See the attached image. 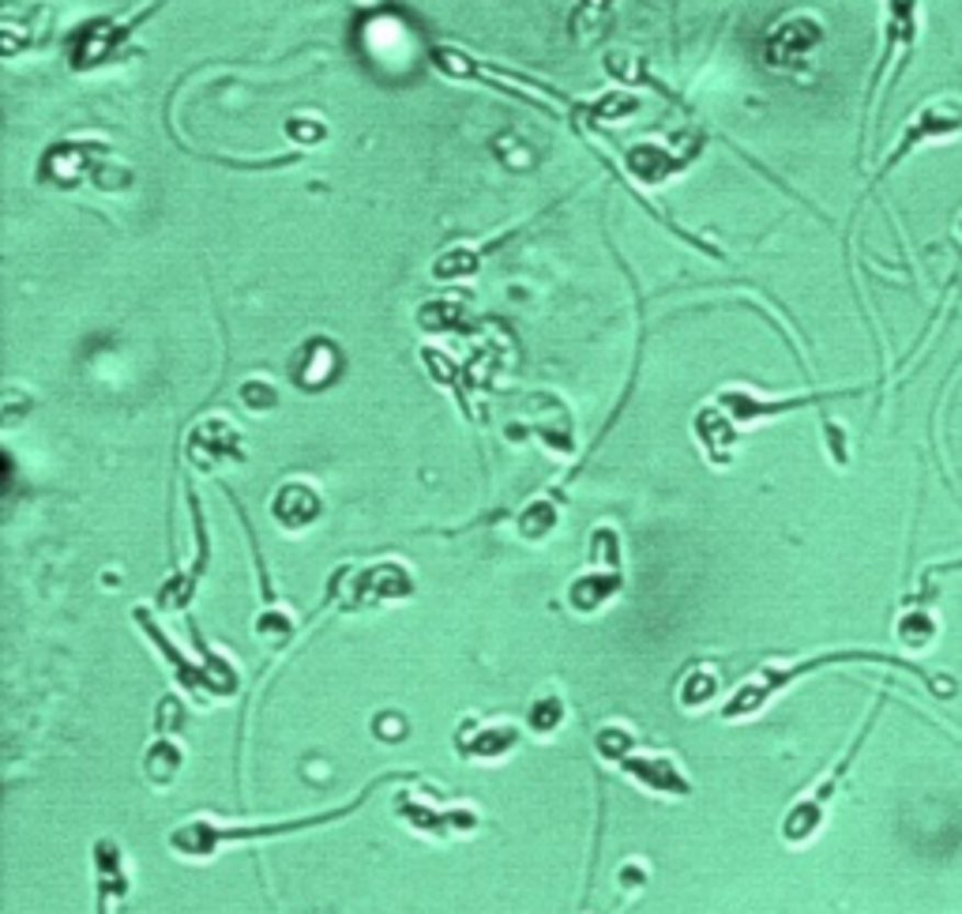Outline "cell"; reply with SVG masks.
Returning <instances> with one entry per match:
<instances>
[{"label": "cell", "instance_id": "cell-1", "mask_svg": "<svg viewBox=\"0 0 962 914\" xmlns=\"http://www.w3.org/2000/svg\"><path fill=\"white\" fill-rule=\"evenodd\" d=\"M184 452H189L192 467H200V471H218V467H226V463H241L245 460L241 433H237L226 418L200 421V426L189 433Z\"/></svg>", "mask_w": 962, "mask_h": 914}, {"label": "cell", "instance_id": "cell-2", "mask_svg": "<svg viewBox=\"0 0 962 914\" xmlns=\"http://www.w3.org/2000/svg\"><path fill=\"white\" fill-rule=\"evenodd\" d=\"M105 155L102 144H57L42 155L38 162V178L49 184H60V189H72L76 181L83 178H99L102 162L99 158Z\"/></svg>", "mask_w": 962, "mask_h": 914}, {"label": "cell", "instance_id": "cell-3", "mask_svg": "<svg viewBox=\"0 0 962 914\" xmlns=\"http://www.w3.org/2000/svg\"><path fill=\"white\" fill-rule=\"evenodd\" d=\"M519 745V731L505 719H471L463 723V731L455 737V749L463 760H482V764H497L505 760L508 753H516Z\"/></svg>", "mask_w": 962, "mask_h": 914}, {"label": "cell", "instance_id": "cell-4", "mask_svg": "<svg viewBox=\"0 0 962 914\" xmlns=\"http://www.w3.org/2000/svg\"><path fill=\"white\" fill-rule=\"evenodd\" d=\"M616 768H621L640 790H647V794H666V798L692 794V779H684V771L677 768V760L661 757V753H632V757L621 760Z\"/></svg>", "mask_w": 962, "mask_h": 914}, {"label": "cell", "instance_id": "cell-5", "mask_svg": "<svg viewBox=\"0 0 962 914\" xmlns=\"http://www.w3.org/2000/svg\"><path fill=\"white\" fill-rule=\"evenodd\" d=\"M414 591L410 573L399 561H384V565L361 568L354 584V602L350 606H381V602H399Z\"/></svg>", "mask_w": 962, "mask_h": 914}, {"label": "cell", "instance_id": "cell-6", "mask_svg": "<svg viewBox=\"0 0 962 914\" xmlns=\"http://www.w3.org/2000/svg\"><path fill=\"white\" fill-rule=\"evenodd\" d=\"M271 516H275V523L290 534L308 531V527L324 516V500L308 482H286V486H279L275 500H271Z\"/></svg>", "mask_w": 962, "mask_h": 914}, {"label": "cell", "instance_id": "cell-7", "mask_svg": "<svg viewBox=\"0 0 962 914\" xmlns=\"http://www.w3.org/2000/svg\"><path fill=\"white\" fill-rule=\"evenodd\" d=\"M816 42H819V23L816 20L779 23L771 38H767V60H771L774 68H785V65H793V60L808 57V53L816 49Z\"/></svg>", "mask_w": 962, "mask_h": 914}, {"label": "cell", "instance_id": "cell-8", "mask_svg": "<svg viewBox=\"0 0 962 914\" xmlns=\"http://www.w3.org/2000/svg\"><path fill=\"white\" fill-rule=\"evenodd\" d=\"M616 591H621V576H616V568H595V573L579 576L576 584L568 587V606L579 613H595V610H602Z\"/></svg>", "mask_w": 962, "mask_h": 914}, {"label": "cell", "instance_id": "cell-9", "mask_svg": "<svg viewBox=\"0 0 962 914\" xmlns=\"http://www.w3.org/2000/svg\"><path fill=\"white\" fill-rule=\"evenodd\" d=\"M184 768V749L173 742V734H158L144 757V776L155 787H170Z\"/></svg>", "mask_w": 962, "mask_h": 914}, {"label": "cell", "instance_id": "cell-10", "mask_svg": "<svg viewBox=\"0 0 962 914\" xmlns=\"http://www.w3.org/2000/svg\"><path fill=\"white\" fill-rule=\"evenodd\" d=\"M681 166H684L681 155H669V147H658V144H640L629 151V170L647 184L666 181L669 173L681 170Z\"/></svg>", "mask_w": 962, "mask_h": 914}, {"label": "cell", "instance_id": "cell-11", "mask_svg": "<svg viewBox=\"0 0 962 914\" xmlns=\"http://www.w3.org/2000/svg\"><path fill=\"white\" fill-rule=\"evenodd\" d=\"M714 697H718V674H714L711 666H695V670H688L681 685H677V704L684 711L708 708Z\"/></svg>", "mask_w": 962, "mask_h": 914}, {"label": "cell", "instance_id": "cell-12", "mask_svg": "<svg viewBox=\"0 0 962 914\" xmlns=\"http://www.w3.org/2000/svg\"><path fill=\"white\" fill-rule=\"evenodd\" d=\"M294 632H297V621L290 610H263L260 618H256V640L268 647H282Z\"/></svg>", "mask_w": 962, "mask_h": 914}, {"label": "cell", "instance_id": "cell-13", "mask_svg": "<svg viewBox=\"0 0 962 914\" xmlns=\"http://www.w3.org/2000/svg\"><path fill=\"white\" fill-rule=\"evenodd\" d=\"M595 749H598V757H602V760L621 764V760H629L632 753H635V737H632L629 726H616L613 723V726H602V731H598Z\"/></svg>", "mask_w": 962, "mask_h": 914}, {"label": "cell", "instance_id": "cell-14", "mask_svg": "<svg viewBox=\"0 0 962 914\" xmlns=\"http://www.w3.org/2000/svg\"><path fill=\"white\" fill-rule=\"evenodd\" d=\"M553 527H557V508H553L550 500H534V505H527L523 516H519V534H523V539H545Z\"/></svg>", "mask_w": 962, "mask_h": 914}, {"label": "cell", "instance_id": "cell-15", "mask_svg": "<svg viewBox=\"0 0 962 914\" xmlns=\"http://www.w3.org/2000/svg\"><path fill=\"white\" fill-rule=\"evenodd\" d=\"M564 719H568V711H564L557 697H545V700H534L531 704V731L534 734H542V737L557 734L564 726Z\"/></svg>", "mask_w": 962, "mask_h": 914}, {"label": "cell", "instance_id": "cell-16", "mask_svg": "<svg viewBox=\"0 0 962 914\" xmlns=\"http://www.w3.org/2000/svg\"><path fill=\"white\" fill-rule=\"evenodd\" d=\"M241 403L249 410H256V415H263V410H271L279 403V395H275V388H271L268 381H260V376H252V381H245L241 384Z\"/></svg>", "mask_w": 962, "mask_h": 914}, {"label": "cell", "instance_id": "cell-17", "mask_svg": "<svg viewBox=\"0 0 962 914\" xmlns=\"http://www.w3.org/2000/svg\"><path fill=\"white\" fill-rule=\"evenodd\" d=\"M640 884H647V866H643L640 858H632V862H624L621 869H616V889L635 892Z\"/></svg>", "mask_w": 962, "mask_h": 914}, {"label": "cell", "instance_id": "cell-18", "mask_svg": "<svg viewBox=\"0 0 962 914\" xmlns=\"http://www.w3.org/2000/svg\"><path fill=\"white\" fill-rule=\"evenodd\" d=\"M286 136H294V139H320V136H324V128H320V125H305V121H302V125H297V121H290V125H286Z\"/></svg>", "mask_w": 962, "mask_h": 914}, {"label": "cell", "instance_id": "cell-19", "mask_svg": "<svg viewBox=\"0 0 962 914\" xmlns=\"http://www.w3.org/2000/svg\"><path fill=\"white\" fill-rule=\"evenodd\" d=\"M959 237H962V218H959Z\"/></svg>", "mask_w": 962, "mask_h": 914}]
</instances>
